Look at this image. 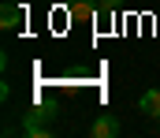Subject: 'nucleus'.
Segmentation results:
<instances>
[{"label": "nucleus", "mask_w": 160, "mask_h": 138, "mask_svg": "<svg viewBox=\"0 0 160 138\" xmlns=\"http://www.w3.org/2000/svg\"><path fill=\"white\" fill-rule=\"evenodd\" d=\"M52 123H56V108L48 105H38L22 116V135L26 138H48L52 135Z\"/></svg>", "instance_id": "nucleus-1"}, {"label": "nucleus", "mask_w": 160, "mask_h": 138, "mask_svg": "<svg viewBox=\"0 0 160 138\" xmlns=\"http://www.w3.org/2000/svg\"><path fill=\"white\" fill-rule=\"evenodd\" d=\"M22 19H26L22 4H19V0H4V8H0V26H4V30H19Z\"/></svg>", "instance_id": "nucleus-2"}, {"label": "nucleus", "mask_w": 160, "mask_h": 138, "mask_svg": "<svg viewBox=\"0 0 160 138\" xmlns=\"http://www.w3.org/2000/svg\"><path fill=\"white\" fill-rule=\"evenodd\" d=\"M116 135H119V120H116L112 112L97 116V120H93V127H89V138H116Z\"/></svg>", "instance_id": "nucleus-3"}, {"label": "nucleus", "mask_w": 160, "mask_h": 138, "mask_svg": "<svg viewBox=\"0 0 160 138\" xmlns=\"http://www.w3.org/2000/svg\"><path fill=\"white\" fill-rule=\"evenodd\" d=\"M138 112H145V116L160 120V86H153V90H145V93H142V101H138Z\"/></svg>", "instance_id": "nucleus-4"}, {"label": "nucleus", "mask_w": 160, "mask_h": 138, "mask_svg": "<svg viewBox=\"0 0 160 138\" xmlns=\"http://www.w3.org/2000/svg\"><path fill=\"white\" fill-rule=\"evenodd\" d=\"M71 19H97V4L93 0H67Z\"/></svg>", "instance_id": "nucleus-5"}, {"label": "nucleus", "mask_w": 160, "mask_h": 138, "mask_svg": "<svg viewBox=\"0 0 160 138\" xmlns=\"http://www.w3.org/2000/svg\"><path fill=\"white\" fill-rule=\"evenodd\" d=\"M116 8H119V0H101V4H97V19H112Z\"/></svg>", "instance_id": "nucleus-6"}, {"label": "nucleus", "mask_w": 160, "mask_h": 138, "mask_svg": "<svg viewBox=\"0 0 160 138\" xmlns=\"http://www.w3.org/2000/svg\"><path fill=\"white\" fill-rule=\"evenodd\" d=\"M19 4H22V0H19Z\"/></svg>", "instance_id": "nucleus-7"}]
</instances>
